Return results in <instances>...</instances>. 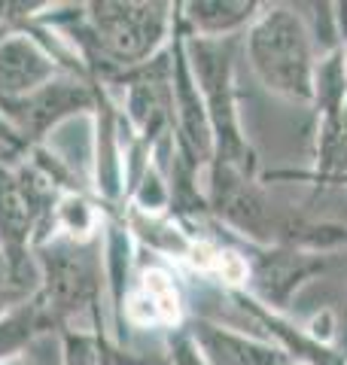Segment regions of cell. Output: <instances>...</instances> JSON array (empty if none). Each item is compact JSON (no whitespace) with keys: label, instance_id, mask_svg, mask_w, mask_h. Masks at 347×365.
Here are the masks:
<instances>
[{"label":"cell","instance_id":"277c9868","mask_svg":"<svg viewBox=\"0 0 347 365\" xmlns=\"http://www.w3.org/2000/svg\"><path fill=\"white\" fill-rule=\"evenodd\" d=\"M101 21L107 40L122 55L149 52L161 34V16L153 6H113V13H104Z\"/></svg>","mask_w":347,"mask_h":365},{"label":"cell","instance_id":"7a4b0ae2","mask_svg":"<svg viewBox=\"0 0 347 365\" xmlns=\"http://www.w3.org/2000/svg\"><path fill=\"white\" fill-rule=\"evenodd\" d=\"M195 67H198V79L204 83L207 98H211V113H213V125L219 131L223 158L228 165H238V168L250 165V150L244 146V137L238 134L235 98H231L228 52L213 49V46H201V49L195 52Z\"/></svg>","mask_w":347,"mask_h":365},{"label":"cell","instance_id":"52a82bcc","mask_svg":"<svg viewBox=\"0 0 347 365\" xmlns=\"http://www.w3.org/2000/svg\"><path fill=\"white\" fill-rule=\"evenodd\" d=\"M341 64H344V76H347V52L341 55Z\"/></svg>","mask_w":347,"mask_h":365},{"label":"cell","instance_id":"8992f818","mask_svg":"<svg viewBox=\"0 0 347 365\" xmlns=\"http://www.w3.org/2000/svg\"><path fill=\"white\" fill-rule=\"evenodd\" d=\"M43 71L46 67L40 64V58L25 46H9L6 52H0V83H9L6 88H25Z\"/></svg>","mask_w":347,"mask_h":365},{"label":"cell","instance_id":"ba28073f","mask_svg":"<svg viewBox=\"0 0 347 365\" xmlns=\"http://www.w3.org/2000/svg\"><path fill=\"white\" fill-rule=\"evenodd\" d=\"M0 274H4V271H0Z\"/></svg>","mask_w":347,"mask_h":365},{"label":"cell","instance_id":"3957f363","mask_svg":"<svg viewBox=\"0 0 347 365\" xmlns=\"http://www.w3.org/2000/svg\"><path fill=\"white\" fill-rule=\"evenodd\" d=\"M195 341H198L207 365H286V356L277 347L259 344L247 335L228 332V329L211 323H201L195 329Z\"/></svg>","mask_w":347,"mask_h":365},{"label":"cell","instance_id":"6da1fadb","mask_svg":"<svg viewBox=\"0 0 347 365\" xmlns=\"http://www.w3.org/2000/svg\"><path fill=\"white\" fill-rule=\"evenodd\" d=\"M247 55L268 91L289 101H314V43L293 6H271L253 21Z\"/></svg>","mask_w":347,"mask_h":365},{"label":"cell","instance_id":"5b68a950","mask_svg":"<svg viewBox=\"0 0 347 365\" xmlns=\"http://www.w3.org/2000/svg\"><path fill=\"white\" fill-rule=\"evenodd\" d=\"M253 4H195L192 6V19L198 21L204 31L211 34H226L241 28L244 21L253 16Z\"/></svg>","mask_w":347,"mask_h":365}]
</instances>
